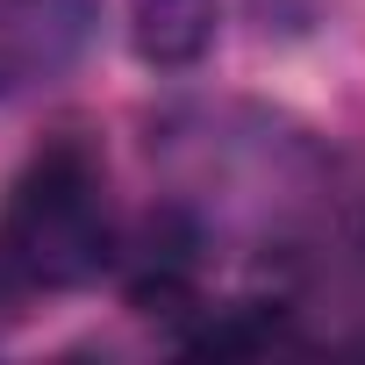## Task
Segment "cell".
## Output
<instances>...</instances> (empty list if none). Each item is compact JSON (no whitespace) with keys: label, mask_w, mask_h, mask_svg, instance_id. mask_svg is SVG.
Returning a JSON list of instances; mask_svg holds the SVG:
<instances>
[{"label":"cell","mask_w":365,"mask_h":365,"mask_svg":"<svg viewBox=\"0 0 365 365\" xmlns=\"http://www.w3.org/2000/svg\"><path fill=\"white\" fill-rule=\"evenodd\" d=\"M0 251L22 265L36 294H72L115 272L122 222L108 201V165L86 136H51L0 208Z\"/></svg>","instance_id":"1"},{"label":"cell","mask_w":365,"mask_h":365,"mask_svg":"<svg viewBox=\"0 0 365 365\" xmlns=\"http://www.w3.org/2000/svg\"><path fill=\"white\" fill-rule=\"evenodd\" d=\"M222 36V0H129V43L158 72H187Z\"/></svg>","instance_id":"3"},{"label":"cell","mask_w":365,"mask_h":365,"mask_svg":"<svg viewBox=\"0 0 365 365\" xmlns=\"http://www.w3.org/2000/svg\"><path fill=\"white\" fill-rule=\"evenodd\" d=\"M29 294H36V287H29V279H22V265H15V258H8V251H0V322H15V315H22V301H29Z\"/></svg>","instance_id":"4"},{"label":"cell","mask_w":365,"mask_h":365,"mask_svg":"<svg viewBox=\"0 0 365 365\" xmlns=\"http://www.w3.org/2000/svg\"><path fill=\"white\" fill-rule=\"evenodd\" d=\"M101 36V0H0V101H22L79 72Z\"/></svg>","instance_id":"2"}]
</instances>
